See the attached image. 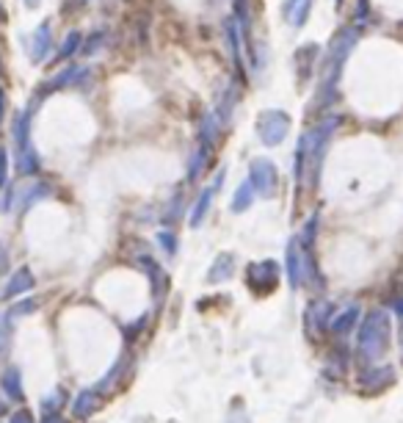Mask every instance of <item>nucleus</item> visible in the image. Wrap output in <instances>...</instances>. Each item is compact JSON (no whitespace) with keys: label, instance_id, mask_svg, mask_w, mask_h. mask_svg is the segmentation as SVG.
<instances>
[{"label":"nucleus","instance_id":"nucleus-3","mask_svg":"<svg viewBox=\"0 0 403 423\" xmlns=\"http://www.w3.org/2000/svg\"><path fill=\"white\" fill-rule=\"evenodd\" d=\"M262 196H274L276 186H279V177H276V166L265 158H257L252 161V180H249Z\"/></svg>","mask_w":403,"mask_h":423},{"label":"nucleus","instance_id":"nucleus-6","mask_svg":"<svg viewBox=\"0 0 403 423\" xmlns=\"http://www.w3.org/2000/svg\"><path fill=\"white\" fill-rule=\"evenodd\" d=\"M36 285V279H34V272L28 269V266H22L17 269L14 274L9 277V282H6V288L0 291V299H14V297H22L25 291H31Z\"/></svg>","mask_w":403,"mask_h":423},{"label":"nucleus","instance_id":"nucleus-4","mask_svg":"<svg viewBox=\"0 0 403 423\" xmlns=\"http://www.w3.org/2000/svg\"><path fill=\"white\" fill-rule=\"evenodd\" d=\"M287 125H290V119H287L282 111H268V114H262V116H260V136H262V141H265L268 147L279 144V141L285 139V133H287Z\"/></svg>","mask_w":403,"mask_h":423},{"label":"nucleus","instance_id":"nucleus-17","mask_svg":"<svg viewBox=\"0 0 403 423\" xmlns=\"http://www.w3.org/2000/svg\"><path fill=\"white\" fill-rule=\"evenodd\" d=\"M36 310V299H22V302H17V307L11 310L14 316H25V313H34Z\"/></svg>","mask_w":403,"mask_h":423},{"label":"nucleus","instance_id":"nucleus-14","mask_svg":"<svg viewBox=\"0 0 403 423\" xmlns=\"http://www.w3.org/2000/svg\"><path fill=\"white\" fill-rule=\"evenodd\" d=\"M252 202H255V186L252 183H240L238 191H235V199H233V211L235 213H243L252 208Z\"/></svg>","mask_w":403,"mask_h":423},{"label":"nucleus","instance_id":"nucleus-22","mask_svg":"<svg viewBox=\"0 0 403 423\" xmlns=\"http://www.w3.org/2000/svg\"><path fill=\"white\" fill-rule=\"evenodd\" d=\"M6 415V402H3V396H0V418Z\"/></svg>","mask_w":403,"mask_h":423},{"label":"nucleus","instance_id":"nucleus-16","mask_svg":"<svg viewBox=\"0 0 403 423\" xmlns=\"http://www.w3.org/2000/svg\"><path fill=\"white\" fill-rule=\"evenodd\" d=\"M64 402H66V393L64 390H56L53 396H47V399L42 402V409L44 412H58V407H61Z\"/></svg>","mask_w":403,"mask_h":423},{"label":"nucleus","instance_id":"nucleus-13","mask_svg":"<svg viewBox=\"0 0 403 423\" xmlns=\"http://www.w3.org/2000/svg\"><path fill=\"white\" fill-rule=\"evenodd\" d=\"M97 396H100L97 390H83V393L75 399V407H72V409H75V415H78V418H88V415L100 407Z\"/></svg>","mask_w":403,"mask_h":423},{"label":"nucleus","instance_id":"nucleus-21","mask_svg":"<svg viewBox=\"0 0 403 423\" xmlns=\"http://www.w3.org/2000/svg\"><path fill=\"white\" fill-rule=\"evenodd\" d=\"M6 183V152H0V186Z\"/></svg>","mask_w":403,"mask_h":423},{"label":"nucleus","instance_id":"nucleus-7","mask_svg":"<svg viewBox=\"0 0 403 423\" xmlns=\"http://www.w3.org/2000/svg\"><path fill=\"white\" fill-rule=\"evenodd\" d=\"M392 382H395V374H392L389 365H384V368H367L359 377V384L364 390H370V393H379L384 387H389Z\"/></svg>","mask_w":403,"mask_h":423},{"label":"nucleus","instance_id":"nucleus-23","mask_svg":"<svg viewBox=\"0 0 403 423\" xmlns=\"http://www.w3.org/2000/svg\"><path fill=\"white\" fill-rule=\"evenodd\" d=\"M401 349H403V318H401Z\"/></svg>","mask_w":403,"mask_h":423},{"label":"nucleus","instance_id":"nucleus-2","mask_svg":"<svg viewBox=\"0 0 403 423\" xmlns=\"http://www.w3.org/2000/svg\"><path fill=\"white\" fill-rule=\"evenodd\" d=\"M276 282H279V266L274 260H257L246 269V285L260 297L271 294L276 288Z\"/></svg>","mask_w":403,"mask_h":423},{"label":"nucleus","instance_id":"nucleus-8","mask_svg":"<svg viewBox=\"0 0 403 423\" xmlns=\"http://www.w3.org/2000/svg\"><path fill=\"white\" fill-rule=\"evenodd\" d=\"M0 390L11 399V402H22L25 399V390H22V374L20 368H6L3 374H0Z\"/></svg>","mask_w":403,"mask_h":423},{"label":"nucleus","instance_id":"nucleus-9","mask_svg":"<svg viewBox=\"0 0 403 423\" xmlns=\"http://www.w3.org/2000/svg\"><path fill=\"white\" fill-rule=\"evenodd\" d=\"M357 321H359V307H357V304H351V307H345L342 313L329 318V329H332V332H337V335H348V332L357 327Z\"/></svg>","mask_w":403,"mask_h":423},{"label":"nucleus","instance_id":"nucleus-15","mask_svg":"<svg viewBox=\"0 0 403 423\" xmlns=\"http://www.w3.org/2000/svg\"><path fill=\"white\" fill-rule=\"evenodd\" d=\"M11 335H14L11 318L6 316V313H0V357L9 352V346H11Z\"/></svg>","mask_w":403,"mask_h":423},{"label":"nucleus","instance_id":"nucleus-20","mask_svg":"<svg viewBox=\"0 0 403 423\" xmlns=\"http://www.w3.org/2000/svg\"><path fill=\"white\" fill-rule=\"evenodd\" d=\"M42 423H66V418L61 412H44Z\"/></svg>","mask_w":403,"mask_h":423},{"label":"nucleus","instance_id":"nucleus-12","mask_svg":"<svg viewBox=\"0 0 403 423\" xmlns=\"http://www.w3.org/2000/svg\"><path fill=\"white\" fill-rule=\"evenodd\" d=\"M335 313V307L329 304V302H315L310 310H307V321L315 327V329H320V327H329V316Z\"/></svg>","mask_w":403,"mask_h":423},{"label":"nucleus","instance_id":"nucleus-1","mask_svg":"<svg viewBox=\"0 0 403 423\" xmlns=\"http://www.w3.org/2000/svg\"><path fill=\"white\" fill-rule=\"evenodd\" d=\"M389 332H392L389 316L384 310H370L359 324V332H357V349H359L362 360H379L382 354H387Z\"/></svg>","mask_w":403,"mask_h":423},{"label":"nucleus","instance_id":"nucleus-18","mask_svg":"<svg viewBox=\"0 0 403 423\" xmlns=\"http://www.w3.org/2000/svg\"><path fill=\"white\" fill-rule=\"evenodd\" d=\"M158 244H160L169 254L177 252V241H174V235L171 233H158Z\"/></svg>","mask_w":403,"mask_h":423},{"label":"nucleus","instance_id":"nucleus-5","mask_svg":"<svg viewBox=\"0 0 403 423\" xmlns=\"http://www.w3.org/2000/svg\"><path fill=\"white\" fill-rule=\"evenodd\" d=\"M285 272H287L290 288H293V291L301 288V279H304V252H301L298 235L290 238V244H287V252H285Z\"/></svg>","mask_w":403,"mask_h":423},{"label":"nucleus","instance_id":"nucleus-10","mask_svg":"<svg viewBox=\"0 0 403 423\" xmlns=\"http://www.w3.org/2000/svg\"><path fill=\"white\" fill-rule=\"evenodd\" d=\"M233 274H235V257L233 254H218L213 260L210 272H208V282L218 285V282H227Z\"/></svg>","mask_w":403,"mask_h":423},{"label":"nucleus","instance_id":"nucleus-19","mask_svg":"<svg viewBox=\"0 0 403 423\" xmlns=\"http://www.w3.org/2000/svg\"><path fill=\"white\" fill-rule=\"evenodd\" d=\"M11 423H36V421H34V415H31L28 409H17V412L11 415Z\"/></svg>","mask_w":403,"mask_h":423},{"label":"nucleus","instance_id":"nucleus-11","mask_svg":"<svg viewBox=\"0 0 403 423\" xmlns=\"http://www.w3.org/2000/svg\"><path fill=\"white\" fill-rule=\"evenodd\" d=\"M218 183H221V177L213 183L208 191H202V196H199V202L193 205V211H191V227H199L202 224V219L208 216V211H210V202H213V196H215V189H218Z\"/></svg>","mask_w":403,"mask_h":423}]
</instances>
